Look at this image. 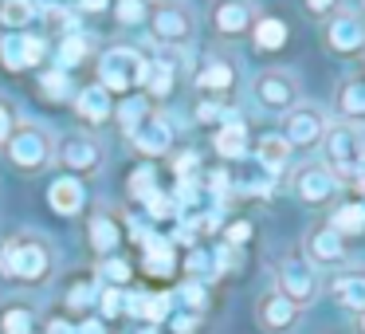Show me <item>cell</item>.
Masks as SVG:
<instances>
[{
  "mask_svg": "<svg viewBox=\"0 0 365 334\" xmlns=\"http://www.w3.org/2000/svg\"><path fill=\"white\" fill-rule=\"evenodd\" d=\"M212 146H216V153H220L224 161H247V153H252V138H247L244 118L240 122H220Z\"/></svg>",
  "mask_w": 365,
  "mask_h": 334,
  "instance_id": "cell-23",
  "label": "cell"
},
{
  "mask_svg": "<svg viewBox=\"0 0 365 334\" xmlns=\"http://www.w3.org/2000/svg\"><path fill=\"white\" fill-rule=\"evenodd\" d=\"M12 130H16V114H12L9 103H0V150H4V142H9Z\"/></svg>",
  "mask_w": 365,
  "mask_h": 334,
  "instance_id": "cell-43",
  "label": "cell"
},
{
  "mask_svg": "<svg viewBox=\"0 0 365 334\" xmlns=\"http://www.w3.org/2000/svg\"><path fill=\"white\" fill-rule=\"evenodd\" d=\"M145 67H150V59L138 48H130V44H110V48H103V56H98V87L110 98L114 95H134L145 83Z\"/></svg>",
  "mask_w": 365,
  "mask_h": 334,
  "instance_id": "cell-3",
  "label": "cell"
},
{
  "mask_svg": "<svg viewBox=\"0 0 365 334\" xmlns=\"http://www.w3.org/2000/svg\"><path fill=\"white\" fill-rule=\"evenodd\" d=\"M75 334H106V323L98 315H87V318L75 323Z\"/></svg>",
  "mask_w": 365,
  "mask_h": 334,
  "instance_id": "cell-46",
  "label": "cell"
},
{
  "mask_svg": "<svg viewBox=\"0 0 365 334\" xmlns=\"http://www.w3.org/2000/svg\"><path fill=\"white\" fill-rule=\"evenodd\" d=\"M326 224H330L338 236H346V240L349 236H361V232H365V201H346V205H338Z\"/></svg>",
  "mask_w": 365,
  "mask_h": 334,
  "instance_id": "cell-28",
  "label": "cell"
},
{
  "mask_svg": "<svg viewBox=\"0 0 365 334\" xmlns=\"http://www.w3.org/2000/svg\"><path fill=\"white\" fill-rule=\"evenodd\" d=\"M287 24L279 16H255V28H252V40L259 51H283L287 48Z\"/></svg>",
  "mask_w": 365,
  "mask_h": 334,
  "instance_id": "cell-30",
  "label": "cell"
},
{
  "mask_svg": "<svg viewBox=\"0 0 365 334\" xmlns=\"http://www.w3.org/2000/svg\"><path fill=\"white\" fill-rule=\"evenodd\" d=\"M224 111H228V106L220 103V98H205V103L197 106V122H208V126H220V118H224Z\"/></svg>",
  "mask_w": 365,
  "mask_h": 334,
  "instance_id": "cell-41",
  "label": "cell"
},
{
  "mask_svg": "<svg viewBox=\"0 0 365 334\" xmlns=\"http://www.w3.org/2000/svg\"><path fill=\"white\" fill-rule=\"evenodd\" d=\"M87 56H91V44H87V36H83V32H71V36L59 40V71L71 75L75 67H83V59H87Z\"/></svg>",
  "mask_w": 365,
  "mask_h": 334,
  "instance_id": "cell-36",
  "label": "cell"
},
{
  "mask_svg": "<svg viewBox=\"0 0 365 334\" xmlns=\"http://www.w3.org/2000/svg\"><path fill=\"white\" fill-rule=\"evenodd\" d=\"M197 169H200V153H197V150H181V153L173 158L177 181H192V177H197Z\"/></svg>",
  "mask_w": 365,
  "mask_h": 334,
  "instance_id": "cell-40",
  "label": "cell"
},
{
  "mask_svg": "<svg viewBox=\"0 0 365 334\" xmlns=\"http://www.w3.org/2000/svg\"><path fill=\"white\" fill-rule=\"evenodd\" d=\"M173 310H185V315H205L208 307V283H197V279H185V283H177L173 291Z\"/></svg>",
  "mask_w": 365,
  "mask_h": 334,
  "instance_id": "cell-29",
  "label": "cell"
},
{
  "mask_svg": "<svg viewBox=\"0 0 365 334\" xmlns=\"http://www.w3.org/2000/svg\"><path fill=\"white\" fill-rule=\"evenodd\" d=\"M43 334H75V323L67 315H51L48 323H43Z\"/></svg>",
  "mask_w": 365,
  "mask_h": 334,
  "instance_id": "cell-45",
  "label": "cell"
},
{
  "mask_svg": "<svg viewBox=\"0 0 365 334\" xmlns=\"http://www.w3.org/2000/svg\"><path fill=\"white\" fill-rule=\"evenodd\" d=\"M326 291H330V299L338 303L341 310L361 315L365 310V268H341L338 275L326 283Z\"/></svg>",
  "mask_w": 365,
  "mask_h": 334,
  "instance_id": "cell-19",
  "label": "cell"
},
{
  "mask_svg": "<svg viewBox=\"0 0 365 334\" xmlns=\"http://www.w3.org/2000/svg\"><path fill=\"white\" fill-rule=\"evenodd\" d=\"M110 9H114V20L122 28H138L142 20H150L145 16V0H114Z\"/></svg>",
  "mask_w": 365,
  "mask_h": 334,
  "instance_id": "cell-38",
  "label": "cell"
},
{
  "mask_svg": "<svg viewBox=\"0 0 365 334\" xmlns=\"http://www.w3.org/2000/svg\"><path fill=\"white\" fill-rule=\"evenodd\" d=\"M326 48L334 51V56H357V51H365V16L361 12H334L330 24H326Z\"/></svg>",
  "mask_w": 365,
  "mask_h": 334,
  "instance_id": "cell-13",
  "label": "cell"
},
{
  "mask_svg": "<svg viewBox=\"0 0 365 334\" xmlns=\"http://www.w3.org/2000/svg\"><path fill=\"white\" fill-rule=\"evenodd\" d=\"M103 158H106V150H103V142H98V134L75 130V134H63L56 142V158L51 161H59L67 177H91V173L103 169Z\"/></svg>",
  "mask_w": 365,
  "mask_h": 334,
  "instance_id": "cell-5",
  "label": "cell"
},
{
  "mask_svg": "<svg viewBox=\"0 0 365 334\" xmlns=\"http://www.w3.org/2000/svg\"><path fill=\"white\" fill-rule=\"evenodd\" d=\"M4 153H9V161L20 173H40L56 158V138L43 126H36V122H16V130L4 142Z\"/></svg>",
  "mask_w": 365,
  "mask_h": 334,
  "instance_id": "cell-4",
  "label": "cell"
},
{
  "mask_svg": "<svg viewBox=\"0 0 365 334\" xmlns=\"http://www.w3.org/2000/svg\"><path fill=\"white\" fill-rule=\"evenodd\" d=\"M299 315H302V310L294 307V303H287L279 291L259 295V303H255V323H259L267 334H287V330H294Z\"/></svg>",
  "mask_w": 365,
  "mask_h": 334,
  "instance_id": "cell-18",
  "label": "cell"
},
{
  "mask_svg": "<svg viewBox=\"0 0 365 334\" xmlns=\"http://www.w3.org/2000/svg\"><path fill=\"white\" fill-rule=\"evenodd\" d=\"M326 114L318 111V106L310 103H299L294 111L283 114V126H279V138H283L291 150H314V146H322L326 138Z\"/></svg>",
  "mask_w": 365,
  "mask_h": 334,
  "instance_id": "cell-8",
  "label": "cell"
},
{
  "mask_svg": "<svg viewBox=\"0 0 365 334\" xmlns=\"http://www.w3.org/2000/svg\"><path fill=\"white\" fill-rule=\"evenodd\" d=\"M338 106H341V114H346V122L365 126V75H354V79L341 83Z\"/></svg>",
  "mask_w": 365,
  "mask_h": 334,
  "instance_id": "cell-27",
  "label": "cell"
},
{
  "mask_svg": "<svg viewBox=\"0 0 365 334\" xmlns=\"http://www.w3.org/2000/svg\"><path fill=\"white\" fill-rule=\"evenodd\" d=\"M354 189L361 193V201H365V173H361V177H357V181H354Z\"/></svg>",
  "mask_w": 365,
  "mask_h": 334,
  "instance_id": "cell-48",
  "label": "cell"
},
{
  "mask_svg": "<svg viewBox=\"0 0 365 334\" xmlns=\"http://www.w3.org/2000/svg\"><path fill=\"white\" fill-rule=\"evenodd\" d=\"M357 326H361V334H365V310H361V315H357Z\"/></svg>",
  "mask_w": 365,
  "mask_h": 334,
  "instance_id": "cell-50",
  "label": "cell"
},
{
  "mask_svg": "<svg viewBox=\"0 0 365 334\" xmlns=\"http://www.w3.org/2000/svg\"><path fill=\"white\" fill-rule=\"evenodd\" d=\"M192 28H197V16H192V9H185V4H177V0H161L158 9H153L150 16V32L153 40L161 44V48H185L192 36Z\"/></svg>",
  "mask_w": 365,
  "mask_h": 334,
  "instance_id": "cell-9",
  "label": "cell"
},
{
  "mask_svg": "<svg viewBox=\"0 0 365 334\" xmlns=\"http://www.w3.org/2000/svg\"><path fill=\"white\" fill-rule=\"evenodd\" d=\"M173 83H177V67L169 64H150L145 67V83H142V95L150 98V103H158V98H169L173 95Z\"/></svg>",
  "mask_w": 365,
  "mask_h": 334,
  "instance_id": "cell-31",
  "label": "cell"
},
{
  "mask_svg": "<svg viewBox=\"0 0 365 334\" xmlns=\"http://www.w3.org/2000/svg\"><path fill=\"white\" fill-rule=\"evenodd\" d=\"M150 114H153V103L145 95H126L118 106H114V118L122 122V130H126V134H134V130L150 118Z\"/></svg>",
  "mask_w": 365,
  "mask_h": 334,
  "instance_id": "cell-33",
  "label": "cell"
},
{
  "mask_svg": "<svg viewBox=\"0 0 365 334\" xmlns=\"http://www.w3.org/2000/svg\"><path fill=\"white\" fill-rule=\"evenodd\" d=\"M232 83H236V71H232V64H224V59H208V64L192 75V87L208 91V95H224V91H232Z\"/></svg>",
  "mask_w": 365,
  "mask_h": 334,
  "instance_id": "cell-25",
  "label": "cell"
},
{
  "mask_svg": "<svg viewBox=\"0 0 365 334\" xmlns=\"http://www.w3.org/2000/svg\"><path fill=\"white\" fill-rule=\"evenodd\" d=\"M322 166L334 173L338 185H354L365 173V126L334 122L322 138Z\"/></svg>",
  "mask_w": 365,
  "mask_h": 334,
  "instance_id": "cell-2",
  "label": "cell"
},
{
  "mask_svg": "<svg viewBox=\"0 0 365 334\" xmlns=\"http://www.w3.org/2000/svg\"><path fill=\"white\" fill-rule=\"evenodd\" d=\"M291 189H294V197H299L302 205H330L334 193H338L341 185L334 181V173L322 166V161H302V166L291 173Z\"/></svg>",
  "mask_w": 365,
  "mask_h": 334,
  "instance_id": "cell-12",
  "label": "cell"
},
{
  "mask_svg": "<svg viewBox=\"0 0 365 334\" xmlns=\"http://www.w3.org/2000/svg\"><path fill=\"white\" fill-rule=\"evenodd\" d=\"M40 95L48 98V103H67V98H71V75L59 71V67L40 71Z\"/></svg>",
  "mask_w": 365,
  "mask_h": 334,
  "instance_id": "cell-37",
  "label": "cell"
},
{
  "mask_svg": "<svg viewBox=\"0 0 365 334\" xmlns=\"http://www.w3.org/2000/svg\"><path fill=\"white\" fill-rule=\"evenodd\" d=\"M145 213H150V221H173L177 224V201H173V193L158 189L150 201H145Z\"/></svg>",
  "mask_w": 365,
  "mask_h": 334,
  "instance_id": "cell-39",
  "label": "cell"
},
{
  "mask_svg": "<svg viewBox=\"0 0 365 334\" xmlns=\"http://www.w3.org/2000/svg\"><path fill=\"white\" fill-rule=\"evenodd\" d=\"M98 291H103V283H98L91 271H83V275L71 279V287H67V310H71L75 318H87L95 315V303H98Z\"/></svg>",
  "mask_w": 365,
  "mask_h": 334,
  "instance_id": "cell-24",
  "label": "cell"
},
{
  "mask_svg": "<svg viewBox=\"0 0 365 334\" xmlns=\"http://www.w3.org/2000/svg\"><path fill=\"white\" fill-rule=\"evenodd\" d=\"M247 158H255V166H259L263 173L279 177L287 166H291V146H287L283 138H279V130H275V134H263L259 142L252 146V153H247Z\"/></svg>",
  "mask_w": 365,
  "mask_h": 334,
  "instance_id": "cell-22",
  "label": "cell"
},
{
  "mask_svg": "<svg viewBox=\"0 0 365 334\" xmlns=\"http://www.w3.org/2000/svg\"><path fill=\"white\" fill-rule=\"evenodd\" d=\"M208 24L220 40H240L255 28V4L252 0H212L208 4Z\"/></svg>",
  "mask_w": 365,
  "mask_h": 334,
  "instance_id": "cell-11",
  "label": "cell"
},
{
  "mask_svg": "<svg viewBox=\"0 0 365 334\" xmlns=\"http://www.w3.org/2000/svg\"><path fill=\"white\" fill-rule=\"evenodd\" d=\"M48 56V40L36 32H9L0 36V67L4 71H32Z\"/></svg>",
  "mask_w": 365,
  "mask_h": 334,
  "instance_id": "cell-10",
  "label": "cell"
},
{
  "mask_svg": "<svg viewBox=\"0 0 365 334\" xmlns=\"http://www.w3.org/2000/svg\"><path fill=\"white\" fill-rule=\"evenodd\" d=\"M142 334H165V330H161V326H145Z\"/></svg>",
  "mask_w": 365,
  "mask_h": 334,
  "instance_id": "cell-49",
  "label": "cell"
},
{
  "mask_svg": "<svg viewBox=\"0 0 365 334\" xmlns=\"http://www.w3.org/2000/svg\"><path fill=\"white\" fill-rule=\"evenodd\" d=\"M307 12L310 16H334V12H341V0H307Z\"/></svg>",
  "mask_w": 365,
  "mask_h": 334,
  "instance_id": "cell-44",
  "label": "cell"
},
{
  "mask_svg": "<svg viewBox=\"0 0 365 334\" xmlns=\"http://www.w3.org/2000/svg\"><path fill=\"white\" fill-rule=\"evenodd\" d=\"M177 268H181V255H177V248L169 244V236L150 232V236L142 240V275H150V279H173Z\"/></svg>",
  "mask_w": 365,
  "mask_h": 334,
  "instance_id": "cell-15",
  "label": "cell"
},
{
  "mask_svg": "<svg viewBox=\"0 0 365 334\" xmlns=\"http://www.w3.org/2000/svg\"><path fill=\"white\" fill-rule=\"evenodd\" d=\"M130 142H134V150L142 153V158H165V153L173 150V122L153 111L150 118L130 134Z\"/></svg>",
  "mask_w": 365,
  "mask_h": 334,
  "instance_id": "cell-16",
  "label": "cell"
},
{
  "mask_svg": "<svg viewBox=\"0 0 365 334\" xmlns=\"http://www.w3.org/2000/svg\"><path fill=\"white\" fill-rule=\"evenodd\" d=\"M75 114H79V122H87V126H103V122L114 118V98L106 95L98 83H87L83 91H75Z\"/></svg>",
  "mask_w": 365,
  "mask_h": 334,
  "instance_id": "cell-21",
  "label": "cell"
},
{
  "mask_svg": "<svg viewBox=\"0 0 365 334\" xmlns=\"http://www.w3.org/2000/svg\"><path fill=\"white\" fill-rule=\"evenodd\" d=\"M252 98L267 114H279V118H283L287 111L299 106V83H294V75L283 71V67H267V71H259L252 79Z\"/></svg>",
  "mask_w": 365,
  "mask_h": 334,
  "instance_id": "cell-7",
  "label": "cell"
},
{
  "mask_svg": "<svg viewBox=\"0 0 365 334\" xmlns=\"http://www.w3.org/2000/svg\"><path fill=\"white\" fill-rule=\"evenodd\" d=\"M252 240V224L247 221H232L228 228H224V244L228 248H240V244H247Z\"/></svg>",
  "mask_w": 365,
  "mask_h": 334,
  "instance_id": "cell-42",
  "label": "cell"
},
{
  "mask_svg": "<svg viewBox=\"0 0 365 334\" xmlns=\"http://www.w3.org/2000/svg\"><path fill=\"white\" fill-rule=\"evenodd\" d=\"M36 16H40L36 0H0V28L4 32H28Z\"/></svg>",
  "mask_w": 365,
  "mask_h": 334,
  "instance_id": "cell-26",
  "label": "cell"
},
{
  "mask_svg": "<svg viewBox=\"0 0 365 334\" xmlns=\"http://www.w3.org/2000/svg\"><path fill=\"white\" fill-rule=\"evenodd\" d=\"M95 279L103 287H118V291H126V287L134 283V263L122 260V255H106V260H98Z\"/></svg>",
  "mask_w": 365,
  "mask_h": 334,
  "instance_id": "cell-32",
  "label": "cell"
},
{
  "mask_svg": "<svg viewBox=\"0 0 365 334\" xmlns=\"http://www.w3.org/2000/svg\"><path fill=\"white\" fill-rule=\"evenodd\" d=\"M0 334H36V310L28 303L0 307Z\"/></svg>",
  "mask_w": 365,
  "mask_h": 334,
  "instance_id": "cell-34",
  "label": "cell"
},
{
  "mask_svg": "<svg viewBox=\"0 0 365 334\" xmlns=\"http://www.w3.org/2000/svg\"><path fill=\"white\" fill-rule=\"evenodd\" d=\"M307 255L314 268H341L349 255V240L338 236V232L330 228V224H314V228L307 232Z\"/></svg>",
  "mask_w": 365,
  "mask_h": 334,
  "instance_id": "cell-14",
  "label": "cell"
},
{
  "mask_svg": "<svg viewBox=\"0 0 365 334\" xmlns=\"http://www.w3.org/2000/svg\"><path fill=\"white\" fill-rule=\"evenodd\" d=\"M0 275L20 287H43L56 275V252L43 236L20 232L0 244Z\"/></svg>",
  "mask_w": 365,
  "mask_h": 334,
  "instance_id": "cell-1",
  "label": "cell"
},
{
  "mask_svg": "<svg viewBox=\"0 0 365 334\" xmlns=\"http://www.w3.org/2000/svg\"><path fill=\"white\" fill-rule=\"evenodd\" d=\"M110 4H114V0H79V9H83V12H106Z\"/></svg>",
  "mask_w": 365,
  "mask_h": 334,
  "instance_id": "cell-47",
  "label": "cell"
},
{
  "mask_svg": "<svg viewBox=\"0 0 365 334\" xmlns=\"http://www.w3.org/2000/svg\"><path fill=\"white\" fill-rule=\"evenodd\" d=\"M275 291L283 295L287 303H294V307H310V303L318 299V291H322V279H318V268L307 260V255H287L283 263H279L275 271Z\"/></svg>",
  "mask_w": 365,
  "mask_h": 334,
  "instance_id": "cell-6",
  "label": "cell"
},
{
  "mask_svg": "<svg viewBox=\"0 0 365 334\" xmlns=\"http://www.w3.org/2000/svg\"><path fill=\"white\" fill-rule=\"evenodd\" d=\"M48 208L56 216H63V221H71V216H79L83 208H87V189H83L79 177H56V181L48 185Z\"/></svg>",
  "mask_w": 365,
  "mask_h": 334,
  "instance_id": "cell-20",
  "label": "cell"
},
{
  "mask_svg": "<svg viewBox=\"0 0 365 334\" xmlns=\"http://www.w3.org/2000/svg\"><path fill=\"white\" fill-rule=\"evenodd\" d=\"M158 189H161L158 166H138L134 173L126 177V193H130V201H138V205H145V201H150Z\"/></svg>",
  "mask_w": 365,
  "mask_h": 334,
  "instance_id": "cell-35",
  "label": "cell"
},
{
  "mask_svg": "<svg viewBox=\"0 0 365 334\" xmlns=\"http://www.w3.org/2000/svg\"><path fill=\"white\" fill-rule=\"evenodd\" d=\"M122 236H126V228H122V221L110 213V208L91 213V221H87V244H91V252H95L98 260H106V255L118 252Z\"/></svg>",
  "mask_w": 365,
  "mask_h": 334,
  "instance_id": "cell-17",
  "label": "cell"
}]
</instances>
